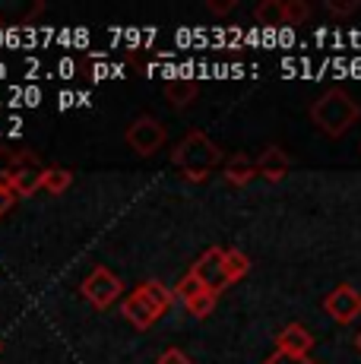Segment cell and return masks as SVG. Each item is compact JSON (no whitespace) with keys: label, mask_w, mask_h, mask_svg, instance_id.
Segmentation results:
<instances>
[{"label":"cell","mask_w":361,"mask_h":364,"mask_svg":"<svg viewBox=\"0 0 361 364\" xmlns=\"http://www.w3.org/2000/svg\"><path fill=\"white\" fill-rule=\"evenodd\" d=\"M323 311L330 314L336 323H352L361 314V291H355L352 285H336V289L323 298Z\"/></svg>","instance_id":"52a82bcc"},{"label":"cell","mask_w":361,"mask_h":364,"mask_svg":"<svg viewBox=\"0 0 361 364\" xmlns=\"http://www.w3.org/2000/svg\"><path fill=\"white\" fill-rule=\"evenodd\" d=\"M311 348H314V333H311L304 323H289L279 330V336H276V352L295 355V358H308Z\"/></svg>","instance_id":"9c48e42d"},{"label":"cell","mask_w":361,"mask_h":364,"mask_svg":"<svg viewBox=\"0 0 361 364\" xmlns=\"http://www.w3.org/2000/svg\"><path fill=\"white\" fill-rule=\"evenodd\" d=\"M121 314L130 320V323L136 326V330H149L152 323H156L158 317H162V311H158L156 304H152L149 298L143 295V289H136V291H130L127 298H124V304H121Z\"/></svg>","instance_id":"ba28073f"},{"label":"cell","mask_w":361,"mask_h":364,"mask_svg":"<svg viewBox=\"0 0 361 364\" xmlns=\"http://www.w3.org/2000/svg\"><path fill=\"white\" fill-rule=\"evenodd\" d=\"M165 143V127L156 121V117H136L127 127V146L136 152V156H156Z\"/></svg>","instance_id":"5b68a950"},{"label":"cell","mask_w":361,"mask_h":364,"mask_svg":"<svg viewBox=\"0 0 361 364\" xmlns=\"http://www.w3.org/2000/svg\"><path fill=\"white\" fill-rule=\"evenodd\" d=\"M257 23L266 26V29H279V26H289L286 23V0H263L260 6L254 10Z\"/></svg>","instance_id":"7c38bea8"},{"label":"cell","mask_w":361,"mask_h":364,"mask_svg":"<svg viewBox=\"0 0 361 364\" xmlns=\"http://www.w3.org/2000/svg\"><path fill=\"white\" fill-rule=\"evenodd\" d=\"M171 162L187 174V181H206L212 168L222 165V149L206 136L203 130H193L175 146Z\"/></svg>","instance_id":"6da1fadb"},{"label":"cell","mask_w":361,"mask_h":364,"mask_svg":"<svg viewBox=\"0 0 361 364\" xmlns=\"http://www.w3.org/2000/svg\"><path fill=\"white\" fill-rule=\"evenodd\" d=\"M156 364H190V358H187V352H180V348H165Z\"/></svg>","instance_id":"ffe728a7"},{"label":"cell","mask_w":361,"mask_h":364,"mask_svg":"<svg viewBox=\"0 0 361 364\" xmlns=\"http://www.w3.org/2000/svg\"><path fill=\"white\" fill-rule=\"evenodd\" d=\"M263 364H314L311 358H295V355H286V352H273Z\"/></svg>","instance_id":"44dd1931"},{"label":"cell","mask_w":361,"mask_h":364,"mask_svg":"<svg viewBox=\"0 0 361 364\" xmlns=\"http://www.w3.org/2000/svg\"><path fill=\"white\" fill-rule=\"evenodd\" d=\"M70 184H73V174L67 171V168H48V174H45V191L48 193L60 197L64 191H70Z\"/></svg>","instance_id":"2e32d148"},{"label":"cell","mask_w":361,"mask_h":364,"mask_svg":"<svg viewBox=\"0 0 361 364\" xmlns=\"http://www.w3.org/2000/svg\"><path fill=\"white\" fill-rule=\"evenodd\" d=\"M45 174L48 168L32 152H16V156L0 159V181L13 191V197H32V193L45 191Z\"/></svg>","instance_id":"3957f363"},{"label":"cell","mask_w":361,"mask_h":364,"mask_svg":"<svg viewBox=\"0 0 361 364\" xmlns=\"http://www.w3.org/2000/svg\"><path fill=\"white\" fill-rule=\"evenodd\" d=\"M80 291H82V298H86L92 307L105 311V307H111L117 298H121V291H124V279H117L114 272L108 269V266H95V269L89 272L86 279H82Z\"/></svg>","instance_id":"277c9868"},{"label":"cell","mask_w":361,"mask_h":364,"mask_svg":"<svg viewBox=\"0 0 361 364\" xmlns=\"http://www.w3.org/2000/svg\"><path fill=\"white\" fill-rule=\"evenodd\" d=\"M225 272H228V282L244 279L247 272H251V260H247V254H241V250H225Z\"/></svg>","instance_id":"9a60e30c"},{"label":"cell","mask_w":361,"mask_h":364,"mask_svg":"<svg viewBox=\"0 0 361 364\" xmlns=\"http://www.w3.org/2000/svg\"><path fill=\"white\" fill-rule=\"evenodd\" d=\"M13 203H16V197H13V191L4 184V181H0V215H4L6 209L13 206Z\"/></svg>","instance_id":"603a6c76"},{"label":"cell","mask_w":361,"mask_h":364,"mask_svg":"<svg viewBox=\"0 0 361 364\" xmlns=\"http://www.w3.org/2000/svg\"><path fill=\"white\" fill-rule=\"evenodd\" d=\"M311 16V6L304 0H286V23L289 26H301Z\"/></svg>","instance_id":"d6986e66"},{"label":"cell","mask_w":361,"mask_h":364,"mask_svg":"<svg viewBox=\"0 0 361 364\" xmlns=\"http://www.w3.org/2000/svg\"><path fill=\"white\" fill-rule=\"evenodd\" d=\"M355 346H358V352H361V333H358V339H355Z\"/></svg>","instance_id":"d4e9b609"},{"label":"cell","mask_w":361,"mask_h":364,"mask_svg":"<svg viewBox=\"0 0 361 364\" xmlns=\"http://www.w3.org/2000/svg\"><path fill=\"white\" fill-rule=\"evenodd\" d=\"M165 99H168L175 108H187L193 99H197V82L193 80H171L165 86Z\"/></svg>","instance_id":"4fadbf2b"},{"label":"cell","mask_w":361,"mask_h":364,"mask_svg":"<svg viewBox=\"0 0 361 364\" xmlns=\"http://www.w3.org/2000/svg\"><path fill=\"white\" fill-rule=\"evenodd\" d=\"M216 301H219L216 291H203V295H197L190 304H187V314L197 317V320H203V317H210V314L216 311Z\"/></svg>","instance_id":"ac0fdd59"},{"label":"cell","mask_w":361,"mask_h":364,"mask_svg":"<svg viewBox=\"0 0 361 364\" xmlns=\"http://www.w3.org/2000/svg\"><path fill=\"white\" fill-rule=\"evenodd\" d=\"M203 291H210V289H203V282H200L197 276H190V272H187V276L175 285V298L184 301V304H190V301L197 295H203Z\"/></svg>","instance_id":"e0dca14e"},{"label":"cell","mask_w":361,"mask_h":364,"mask_svg":"<svg viewBox=\"0 0 361 364\" xmlns=\"http://www.w3.org/2000/svg\"><path fill=\"white\" fill-rule=\"evenodd\" d=\"M210 10L212 13H228V10H235V0H210Z\"/></svg>","instance_id":"cb8c5ba5"},{"label":"cell","mask_w":361,"mask_h":364,"mask_svg":"<svg viewBox=\"0 0 361 364\" xmlns=\"http://www.w3.org/2000/svg\"><path fill=\"white\" fill-rule=\"evenodd\" d=\"M289 168H291V162H289V156L279 149V146H266V149H263V156L257 159V171H260V178L273 181V184L286 178Z\"/></svg>","instance_id":"30bf717a"},{"label":"cell","mask_w":361,"mask_h":364,"mask_svg":"<svg viewBox=\"0 0 361 364\" xmlns=\"http://www.w3.org/2000/svg\"><path fill=\"white\" fill-rule=\"evenodd\" d=\"M326 6H330L333 13H339V16H345V13L358 10V4H355V0H330V4H326Z\"/></svg>","instance_id":"7402d4cb"},{"label":"cell","mask_w":361,"mask_h":364,"mask_svg":"<svg viewBox=\"0 0 361 364\" xmlns=\"http://www.w3.org/2000/svg\"><path fill=\"white\" fill-rule=\"evenodd\" d=\"M0 348H4V346H0Z\"/></svg>","instance_id":"484cf974"},{"label":"cell","mask_w":361,"mask_h":364,"mask_svg":"<svg viewBox=\"0 0 361 364\" xmlns=\"http://www.w3.org/2000/svg\"><path fill=\"white\" fill-rule=\"evenodd\" d=\"M140 289H143V295L149 298L152 304H156L162 314L168 311V307H171V301H175V291H171V289H165V285L158 282V279H149V282H143Z\"/></svg>","instance_id":"5bb4252c"},{"label":"cell","mask_w":361,"mask_h":364,"mask_svg":"<svg viewBox=\"0 0 361 364\" xmlns=\"http://www.w3.org/2000/svg\"><path fill=\"white\" fill-rule=\"evenodd\" d=\"M358 117H361L358 102L352 99L349 92H343V89H330V92H323L320 99L311 105V121H314L326 136H343Z\"/></svg>","instance_id":"7a4b0ae2"},{"label":"cell","mask_w":361,"mask_h":364,"mask_svg":"<svg viewBox=\"0 0 361 364\" xmlns=\"http://www.w3.org/2000/svg\"><path fill=\"white\" fill-rule=\"evenodd\" d=\"M257 174H260V171H257V162H251L244 152H238V156H232L225 162V181H228V184H238V187L241 184H251Z\"/></svg>","instance_id":"8fae6325"},{"label":"cell","mask_w":361,"mask_h":364,"mask_svg":"<svg viewBox=\"0 0 361 364\" xmlns=\"http://www.w3.org/2000/svg\"><path fill=\"white\" fill-rule=\"evenodd\" d=\"M190 276H197L200 282H203V289H210V291L219 295L225 285H232L228 282V272H225V250L210 247L197 263L190 266Z\"/></svg>","instance_id":"8992f818"}]
</instances>
